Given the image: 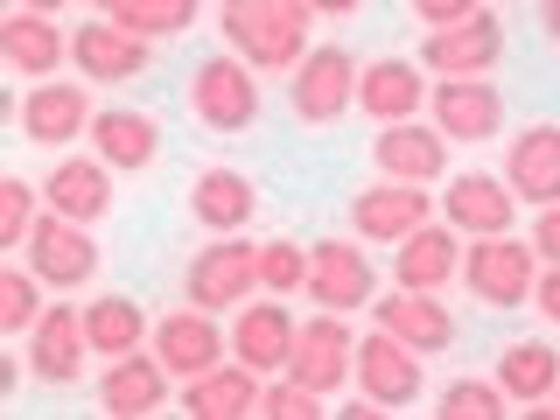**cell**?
Returning a JSON list of instances; mask_svg holds the SVG:
<instances>
[{
    "label": "cell",
    "mask_w": 560,
    "mask_h": 420,
    "mask_svg": "<svg viewBox=\"0 0 560 420\" xmlns=\"http://www.w3.org/2000/svg\"><path fill=\"white\" fill-rule=\"evenodd\" d=\"M308 0H218V28L253 70H294L308 57Z\"/></svg>",
    "instance_id": "1"
},
{
    "label": "cell",
    "mask_w": 560,
    "mask_h": 420,
    "mask_svg": "<svg viewBox=\"0 0 560 420\" xmlns=\"http://www.w3.org/2000/svg\"><path fill=\"white\" fill-rule=\"evenodd\" d=\"M539 245L533 238H512V232H490V238H469L463 245V288L477 294L483 308H533V288H539Z\"/></svg>",
    "instance_id": "2"
},
{
    "label": "cell",
    "mask_w": 560,
    "mask_h": 420,
    "mask_svg": "<svg viewBox=\"0 0 560 420\" xmlns=\"http://www.w3.org/2000/svg\"><path fill=\"white\" fill-rule=\"evenodd\" d=\"M189 113L210 133H253L259 127V70L224 49V57H203L189 70Z\"/></svg>",
    "instance_id": "3"
},
{
    "label": "cell",
    "mask_w": 560,
    "mask_h": 420,
    "mask_svg": "<svg viewBox=\"0 0 560 420\" xmlns=\"http://www.w3.org/2000/svg\"><path fill=\"white\" fill-rule=\"evenodd\" d=\"M183 294L197 308H238V302H253L259 294V245L253 238H238V232H210L197 245V259L183 267Z\"/></svg>",
    "instance_id": "4"
},
{
    "label": "cell",
    "mask_w": 560,
    "mask_h": 420,
    "mask_svg": "<svg viewBox=\"0 0 560 420\" xmlns=\"http://www.w3.org/2000/svg\"><path fill=\"white\" fill-rule=\"evenodd\" d=\"M358 57H350L343 43H323L308 49L302 63L288 70V113L302 119V127H337V119L358 105Z\"/></svg>",
    "instance_id": "5"
},
{
    "label": "cell",
    "mask_w": 560,
    "mask_h": 420,
    "mask_svg": "<svg viewBox=\"0 0 560 420\" xmlns=\"http://www.w3.org/2000/svg\"><path fill=\"white\" fill-rule=\"evenodd\" d=\"M22 253H28V267L43 273L49 294H78V288H92V280H98V238H92V224L63 218V210H43V218H35V232H28Z\"/></svg>",
    "instance_id": "6"
},
{
    "label": "cell",
    "mask_w": 560,
    "mask_h": 420,
    "mask_svg": "<svg viewBox=\"0 0 560 420\" xmlns=\"http://www.w3.org/2000/svg\"><path fill=\"white\" fill-rule=\"evenodd\" d=\"M308 302L315 308H372L378 302V267H372V253H364V238H315L308 245Z\"/></svg>",
    "instance_id": "7"
},
{
    "label": "cell",
    "mask_w": 560,
    "mask_h": 420,
    "mask_svg": "<svg viewBox=\"0 0 560 420\" xmlns=\"http://www.w3.org/2000/svg\"><path fill=\"white\" fill-rule=\"evenodd\" d=\"M288 378H302L308 393H343L358 378V337L337 308H315L302 329H294V358H288Z\"/></svg>",
    "instance_id": "8"
},
{
    "label": "cell",
    "mask_w": 560,
    "mask_h": 420,
    "mask_svg": "<svg viewBox=\"0 0 560 420\" xmlns=\"http://www.w3.org/2000/svg\"><path fill=\"white\" fill-rule=\"evenodd\" d=\"M14 119H22V140H35V148H70V140H92L98 105L70 78H35L28 92L14 98Z\"/></svg>",
    "instance_id": "9"
},
{
    "label": "cell",
    "mask_w": 560,
    "mask_h": 420,
    "mask_svg": "<svg viewBox=\"0 0 560 420\" xmlns=\"http://www.w3.org/2000/svg\"><path fill=\"white\" fill-rule=\"evenodd\" d=\"M148 350L175 372V385H189V378H203L210 364H224V350H232V337H224V323H218V308H197V302H183V308H168V315H154V337Z\"/></svg>",
    "instance_id": "10"
},
{
    "label": "cell",
    "mask_w": 560,
    "mask_h": 420,
    "mask_svg": "<svg viewBox=\"0 0 560 420\" xmlns=\"http://www.w3.org/2000/svg\"><path fill=\"white\" fill-rule=\"evenodd\" d=\"M294 329H302V315L288 308V294H253V302L232 308V358L253 364L259 378H273L294 358Z\"/></svg>",
    "instance_id": "11"
},
{
    "label": "cell",
    "mask_w": 560,
    "mask_h": 420,
    "mask_svg": "<svg viewBox=\"0 0 560 420\" xmlns=\"http://www.w3.org/2000/svg\"><path fill=\"white\" fill-rule=\"evenodd\" d=\"M420 63L442 70V78H490V70L504 63V14H463V22L448 28H428V43H420Z\"/></svg>",
    "instance_id": "12"
},
{
    "label": "cell",
    "mask_w": 560,
    "mask_h": 420,
    "mask_svg": "<svg viewBox=\"0 0 560 420\" xmlns=\"http://www.w3.org/2000/svg\"><path fill=\"white\" fill-rule=\"evenodd\" d=\"M428 218H434L428 183H393V175H378V183H364L358 197H350V232L364 245H399Z\"/></svg>",
    "instance_id": "13"
},
{
    "label": "cell",
    "mask_w": 560,
    "mask_h": 420,
    "mask_svg": "<svg viewBox=\"0 0 560 420\" xmlns=\"http://www.w3.org/2000/svg\"><path fill=\"white\" fill-rule=\"evenodd\" d=\"M358 393L378 399L385 413L413 407L420 393H428V372H420V350L399 343L393 329H372V337H358Z\"/></svg>",
    "instance_id": "14"
},
{
    "label": "cell",
    "mask_w": 560,
    "mask_h": 420,
    "mask_svg": "<svg viewBox=\"0 0 560 420\" xmlns=\"http://www.w3.org/2000/svg\"><path fill=\"white\" fill-rule=\"evenodd\" d=\"M70 63L92 84H133V78H148L154 43L133 35V28H119V22H105V14H92L84 28H70Z\"/></svg>",
    "instance_id": "15"
},
{
    "label": "cell",
    "mask_w": 560,
    "mask_h": 420,
    "mask_svg": "<svg viewBox=\"0 0 560 420\" xmlns=\"http://www.w3.org/2000/svg\"><path fill=\"white\" fill-rule=\"evenodd\" d=\"M84 358H92V337H84V308L70 302H49L43 323L28 329V378L35 385H78L84 378Z\"/></svg>",
    "instance_id": "16"
},
{
    "label": "cell",
    "mask_w": 560,
    "mask_h": 420,
    "mask_svg": "<svg viewBox=\"0 0 560 420\" xmlns=\"http://www.w3.org/2000/svg\"><path fill=\"white\" fill-rule=\"evenodd\" d=\"M168 385H175V372L154 358L148 343H140V350H127V358H105L98 407L113 413V420H148V413L168 407Z\"/></svg>",
    "instance_id": "17"
},
{
    "label": "cell",
    "mask_w": 560,
    "mask_h": 420,
    "mask_svg": "<svg viewBox=\"0 0 560 420\" xmlns=\"http://www.w3.org/2000/svg\"><path fill=\"white\" fill-rule=\"evenodd\" d=\"M428 63L413 57H378L358 70V113L372 119V127H393V119H420L428 113Z\"/></svg>",
    "instance_id": "18"
},
{
    "label": "cell",
    "mask_w": 560,
    "mask_h": 420,
    "mask_svg": "<svg viewBox=\"0 0 560 420\" xmlns=\"http://www.w3.org/2000/svg\"><path fill=\"white\" fill-rule=\"evenodd\" d=\"M442 218L455 224L463 238H490V232H512L518 218V189L490 168H463L455 183L442 189Z\"/></svg>",
    "instance_id": "19"
},
{
    "label": "cell",
    "mask_w": 560,
    "mask_h": 420,
    "mask_svg": "<svg viewBox=\"0 0 560 420\" xmlns=\"http://www.w3.org/2000/svg\"><path fill=\"white\" fill-rule=\"evenodd\" d=\"M0 57H8L14 78H57L63 57H70V35L57 14H43V8H22L14 0V14H0Z\"/></svg>",
    "instance_id": "20"
},
{
    "label": "cell",
    "mask_w": 560,
    "mask_h": 420,
    "mask_svg": "<svg viewBox=\"0 0 560 420\" xmlns=\"http://www.w3.org/2000/svg\"><path fill=\"white\" fill-rule=\"evenodd\" d=\"M372 168L393 183H442L448 175V133L420 127V119H393L372 133Z\"/></svg>",
    "instance_id": "21"
},
{
    "label": "cell",
    "mask_w": 560,
    "mask_h": 420,
    "mask_svg": "<svg viewBox=\"0 0 560 420\" xmlns=\"http://www.w3.org/2000/svg\"><path fill=\"white\" fill-rule=\"evenodd\" d=\"M504 183L533 210L560 203V119H533V127L512 133V148H504Z\"/></svg>",
    "instance_id": "22"
},
{
    "label": "cell",
    "mask_w": 560,
    "mask_h": 420,
    "mask_svg": "<svg viewBox=\"0 0 560 420\" xmlns=\"http://www.w3.org/2000/svg\"><path fill=\"white\" fill-rule=\"evenodd\" d=\"M393 280L399 288H420V294H442L448 280H463V232L442 218V224H420L393 245Z\"/></svg>",
    "instance_id": "23"
},
{
    "label": "cell",
    "mask_w": 560,
    "mask_h": 420,
    "mask_svg": "<svg viewBox=\"0 0 560 420\" xmlns=\"http://www.w3.org/2000/svg\"><path fill=\"white\" fill-rule=\"evenodd\" d=\"M428 119L448 140H490L504 127V92L490 78H442L428 92Z\"/></svg>",
    "instance_id": "24"
},
{
    "label": "cell",
    "mask_w": 560,
    "mask_h": 420,
    "mask_svg": "<svg viewBox=\"0 0 560 420\" xmlns=\"http://www.w3.org/2000/svg\"><path fill=\"white\" fill-rule=\"evenodd\" d=\"M372 323H378V329H393L399 343H413L420 358H434V350H448V343H455V315H448L442 294L399 288V280H393V294H378V302H372Z\"/></svg>",
    "instance_id": "25"
},
{
    "label": "cell",
    "mask_w": 560,
    "mask_h": 420,
    "mask_svg": "<svg viewBox=\"0 0 560 420\" xmlns=\"http://www.w3.org/2000/svg\"><path fill=\"white\" fill-rule=\"evenodd\" d=\"M113 162H98V154H63L57 168L43 175V203L63 210V218L78 224H98L105 210H113Z\"/></svg>",
    "instance_id": "26"
},
{
    "label": "cell",
    "mask_w": 560,
    "mask_h": 420,
    "mask_svg": "<svg viewBox=\"0 0 560 420\" xmlns=\"http://www.w3.org/2000/svg\"><path fill=\"white\" fill-rule=\"evenodd\" d=\"M92 154H98V162H113L119 175H140V168L162 162V127H154L140 105H98Z\"/></svg>",
    "instance_id": "27"
},
{
    "label": "cell",
    "mask_w": 560,
    "mask_h": 420,
    "mask_svg": "<svg viewBox=\"0 0 560 420\" xmlns=\"http://www.w3.org/2000/svg\"><path fill=\"white\" fill-rule=\"evenodd\" d=\"M259 378L253 364H238V358H224V364H210L203 378H189L183 385V413L189 420H245V413H259Z\"/></svg>",
    "instance_id": "28"
},
{
    "label": "cell",
    "mask_w": 560,
    "mask_h": 420,
    "mask_svg": "<svg viewBox=\"0 0 560 420\" xmlns=\"http://www.w3.org/2000/svg\"><path fill=\"white\" fill-rule=\"evenodd\" d=\"M189 218L203 224V232H245V224L259 218V189L245 168H197V183H189Z\"/></svg>",
    "instance_id": "29"
},
{
    "label": "cell",
    "mask_w": 560,
    "mask_h": 420,
    "mask_svg": "<svg viewBox=\"0 0 560 420\" xmlns=\"http://www.w3.org/2000/svg\"><path fill=\"white\" fill-rule=\"evenodd\" d=\"M498 385L512 407H547L553 385H560V350L539 343V337H518L498 350Z\"/></svg>",
    "instance_id": "30"
},
{
    "label": "cell",
    "mask_w": 560,
    "mask_h": 420,
    "mask_svg": "<svg viewBox=\"0 0 560 420\" xmlns=\"http://www.w3.org/2000/svg\"><path fill=\"white\" fill-rule=\"evenodd\" d=\"M84 337H92V358H127L154 337V323L133 294H92L84 302Z\"/></svg>",
    "instance_id": "31"
},
{
    "label": "cell",
    "mask_w": 560,
    "mask_h": 420,
    "mask_svg": "<svg viewBox=\"0 0 560 420\" xmlns=\"http://www.w3.org/2000/svg\"><path fill=\"white\" fill-rule=\"evenodd\" d=\"M92 14H105V22L148 35V43H168V35H189L203 14V0H92Z\"/></svg>",
    "instance_id": "32"
},
{
    "label": "cell",
    "mask_w": 560,
    "mask_h": 420,
    "mask_svg": "<svg viewBox=\"0 0 560 420\" xmlns=\"http://www.w3.org/2000/svg\"><path fill=\"white\" fill-rule=\"evenodd\" d=\"M43 273L35 267H0V329L8 337H28L35 323H43Z\"/></svg>",
    "instance_id": "33"
},
{
    "label": "cell",
    "mask_w": 560,
    "mask_h": 420,
    "mask_svg": "<svg viewBox=\"0 0 560 420\" xmlns=\"http://www.w3.org/2000/svg\"><path fill=\"white\" fill-rule=\"evenodd\" d=\"M504 407H512V399H504L498 378H448L434 413L442 420H504Z\"/></svg>",
    "instance_id": "34"
},
{
    "label": "cell",
    "mask_w": 560,
    "mask_h": 420,
    "mask_svg": "<svg viewBox=\"0 0 560 420\" xmlns=\"http://www.w3.org/2000/svg\"><path fill=\"white\" fill-rule=\"evenodd\" d=\"M302 288H308V245L267 238L259 245V294H302Z\"/></svg>",
    "instance_id": "35"
},
{
    "label": "cell",
    "mask_w": 560,
    "mask_h": 420,
    "mask_svg": "<svg viewBox=\"0 0 560 420\" xmlns=\"http://www.w3.org/2000/svg\"><path fill=\"white\" fill-rule=\"evenodd\" d=\"M43 183H28V175H8L0 183V245H28L35 218H43Z\"/></svg>",
    "instance_id": "36"
},
{
    "label": "cell",
    "mask_w": 560,
    "mask_h": 420,
    "mask_svg": "<svg viewBox=\"0 0 560 420\" xmlns=\"http://www.w3.org/2000/svg\"><path fill=\"white\" fill-rule=\"evenodd\" d=\"M259 413H267V420H315V413H329V407H323V393H308L302 378L273 372L267 385H259Z\"/></svg>",
    "instance_id": "37"
},
{
    "label": "cell",
    "mask_w": 560,
    "mask_h": 420,
    "mask_svg": "<svg viewBox=\"0 0 560 420\" xmlns=\"http://www.w3.org/2000/svg\"><path fill=\"white\" fill-rule=\"evenodd\" d=\"M407 8H413L420 28H448V22H463V14H477L483 0H407Z\"/></svg>",
    "instance_id": "38"
},
{
    "label": "cell",
    "mask_w": 560,
    "mask_h": 420,
    "mask_svg": "<svg viewBox=\"0 0 560 420\" xmlns=\"http://www.w3.org/2000/svg\"><path fill=\"white\" fill-rule=\"evenodd\" d=\"M533 308H539V323H553V329H560V259H547V267H539Z\"/></svg>",
    "instance_id": "39"
},
{
    "label": "cell",
    "mask_w": 560,
    "mask_h": 420,
    "mask_svg": "<svg viewBox=\"0 0 560 420\" xmlns=\"http://www.w3.org/2000/svg\"><path fill=\"white\" fill-rule=\"evenodd\" d=\"M533 245H539V259H560V203H547L533 218Z\"/></svg>",
    "instance_id": "40"
},
{
    "label": "cell",
    "mask_w": 560,
    "mask_h": 420,
    "mask_svg": "<svg viewBox=\"0 0 560 420\" xmlns=\"http://www.w3.org/2000/svg\"><path fill=\"white\" fill-rule=\"evenodd\" d=\"M315 14H337V22H350V14H364V0H308Z\"/></svg>",
    "instance_id": "41"
},
{
    "label": "cell",
    "mask_w": 560,
    "mask_h": 420,
    "mask_svg": "<svg viewBox=\"0 0 560 420\" xmlns=\"http://www.w3.org/2000/svg\"><path fill=\"white\" fill-rule=\"evenodd\" d=\"M539 28H547V43L560 49V0H539Z\"/></svg>",
    "instance_id": "42"
},
{
    "label": "cell",
    "mask_w": 560,
    "mask_h": 420,
    "mask_svg": "<svg viewBox=\"0 0 560 420\" xmlns=\"http://www.w3.org/2000/svg\"><path fill=\"white\" fill-rule=\"evenodd\" d=\"M22 8H43V14H63L70 0H22Z\"/></svg>",
    "instance_id": "43"
},
{
    "label": "cell",
    "mask_w": 560,
    "mask_h": 420,
    "mask_svg": "<svg viewBox=\"0 0 560 420\" xmlns=\"http://www.w3.org/2000/svg\"><path fill=\"white\" fill-rule=\"evenodd\" d=\"M533 413H553V420H560V385H553V399H547V407H533Z\"/></svg>",
    "instance_id": "44"
}]
</instances>
